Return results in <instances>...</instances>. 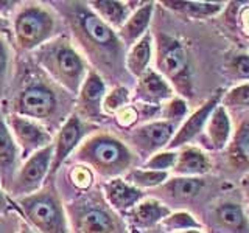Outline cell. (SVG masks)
Here are the masks:
<instances>
[{
	"instance_id": "1",
	"label": "cell",
	"mask_w": 249,
	"mask_h": 233,
	"mask_svg": "<svg viewBox=\"0 0 249 233\" xmlns=\"http://www.w3.org/2000/svg\"><path fill=\"white\" fill-rule=\"evenodd\" d=\"M66 10V17L70 23L78 45L92 59L100 72H119L123 62L124 47L120 42L115 30L101 20L89 6L83 3H61Z\"/></svg>"
},
{
	"instance_id": "2",
	"label": "cell",
	"mask_w": 249,
	"mask_h": 233,
	"mask_svg": "<svg viewBox=\"0 0 249 233\" xmlns=\"http://www.w3.org/2000/svg\"><path fill=\"white\" fill-rule=\"evenodd\" d=\"M36 58L54 83L78 95L88 76L86 62L67 37H54L36 49Z\"/></svg>"
},
{
	"instance_id": "3",
	"label": "cell",
	"mask_w": 249,
	"mask_h": 233,
	"mask_svg": "<svg viewBox=\"0 0 249 233\" xmlns=\"http://www.w3.org/2000/svg\"><path fill=\"white\" fill-rule=\"evenodd\" d=\"M76 159L105 177L128 173L134 165V152L122 140L109 134H97L78 148Z\"/></svg>"
},
{
	"instance_id": "4",
	"label": "cell",
	"mask_w": 249,
	"mask_h": 233,
	"mask_svg": "<svg viewBox=\"0 0 249 233\" xmlns=\"http://www.w3.org/2000/svg\"><path fill=\"white\" fill-rule=\"evenodd\" d=\"M156 68L179 97L184 100L192 97L193 75L190 56L179 39L165 33L156 36Z\"/></svg>"
},
{
	"instance_id": "5",
	"label": "cell",
	"mask_w": 249,
	"mask_h": 233,
	"mask_svg": "<svg viewBox=\"0 0 249 233\" xmlns=\"http://www.w3.org/2000/svg\"><path fill=\"white\" fill-rule=\"evenodd\" d=\"M56 30V19L44 5L28 3L16 11L13 22L14 42L19 50L31 51L52 41Z\"/></svg>"
},
{
	"instance_id": "6",
	"label": "cell",
	"mask_w": 249,
	"mask_h": 233,
	"mask_svg": "<svg viewBox=\"0 0 249 233\" xmlns=\"http://www.w3.org/2000/svg\"><path fill=\"white\" fill-rule=\"evenodd\" d=\"M28 225L37 233H69L66 212L54 190L45 188L19 199Z\"/></svg>"
},
{
	"instance_id": "7",
	"label": "cell",
	"mask_w": 249,
	"mask_h": 233,
	"mask_svg": "<svg viewBox=\"0 0 249 233\" xmlns=\"http://www.w3.org/2000/svg\"><path fill=\"white\" fill-rule=\"evenodd\" d=\"M13 109V114L41 123V120H50L56 114L58 97L47 84L30 83L16 97Z\"/></svg>"
},
{
	"instance_id": "8",
	"label": "cell",
	"mask_w": 249,
	"mask_h": 233,
	"mask_svg": "<svg viewBox=\"0 0 249 233\" xmlns=\"http://www.w3.org/2000/svg\"><path fill=\"white\" fill-rule=\"evenodd\" d=\"M53 157V143L49 145L44 150L35 152L33 155L25 160V163L18 169L13 183L10 186V193L18 199L30 196L36 193L44 181L49 177L50 165Z\"/></svg>"
},
{
	"instance_id": "9",
	"label": "cell",
	"mask_w": 249,
	"mask_h": 233,
	"mask_svg": "<svg viewBox=\"0 0 249 233\" xmlns=\"http://www.w3.org/2000/svg\"><path fill=\"white\" fill-rule=\"evenodd\" d=\"M6 124L11 131L22 159H28L30 155L52 145V134L39 121L11 114L6 116Z\"/></svg>"
},
{
	"instance_id": "10",
	"label": "cell",
	"mask_w": 249,
	"mask_h": 233,
	"mask_svg": "<svg viewBox=\"0 0 249 233\" xmlns=\"http://www.w3.org/2000/svg\"><path fill=\"white\" fill-rule=\"evenodd\" d=\"M175 132L176 128L167 121H150L132 129L129 142L137 154L148 159L153 154L159 152L162 148H167L171 138H173Z\"/></svg>"
},
{
	"instance_id": "11",
	"label": "cell",
	"mask_w": 249,
	"mask_h": 233,
	"mask_svg": "<svg viewBox=\"0 0 249 233\" xmlns=\"http://www.w3.org/2000/svg\"><path fill=\"white\" fill-rule=\"evenodd\" d=\"M107 208L84 202L72 210L75 233H122L119 222Z\"/></svg>"
},
{
	"instance_id": "12",
	"label": "cell",
	"mask_w": 249,
	"mask_h": 233,
	"mask_svg": "<svg viewBox=\"0 0 249 233\" xmlns=\"http://www.w3.org/2000/svg\"><path fill=\"white\" fill-rule=\"evenodd\" d=\"M221 98H223L221 93H215L213 97H210L207 101H204L193 114L187 115V118L182 121L181 126L176 129L173 138H171V142L167 146V150L176 151L178 148L187 146V143H190L193 138H196L204 131L210 114L221 103Z\"/></svg>"
},
{
	"instance_id": "13",
	"label": "cell",
	"mask_w": 249,
	"mask_h": 233,
	"mask_svg": "<svg viewBox=\"0 0 249 233\" xmlns=\"http://www.w3.org/2000/svg\"><path fill=\"white\" fill-rule=\"evenodd\" d=\"M106 97V84L97 70H89L88 76L78 92V116L98 120L103 114V100Z\"/></svg>"
},
{
	"instance_id": "14",
	"label": "cell",
	"mask_w": 249,
	"mask_h": 233,
	"mask_svg": "<svg viewBox=\"0 0 249 233\" xmlns=\"http://www.w3.org/2000/svg\"><path fill=\"white\" fill-rule=\"evenodd\" d=\"M83 135H84V126H83L81 118L76 114L70 115L67 121L62 124V128L59 129L56 135V140H54L49 181L58 173V169L61 168L62 163L67 160L70 152L80 145Z\"/></svg>"
},
{
	"instance_id": "15",
	"label": "cell",
	"mask_w": 249,
	"mask_h": 233,
	"mask_svg": "<svg viewBox=\"0 0 249 233\" xmlns=\"http://www.w3.org/2000/svg\"><path fill=\"white\" fill-rule=\"evenodd\" d=\"M173 87L158 70L148 68L146 72L137 78L136 98L145 106H159L163 101L173 98Z\"/></svg>"
},
{
	"instance_id": "16",
	"label": "cell",
	"mask_w": 249,
	"mask_h": 233,
	"mask_svg": "<svg viewBox=\"0 0 249 233\" xmlns=\"http://www.w3.org/2000/svg\"><path fill=\"white\" fill-rule=\"evenodd\" d=\"M103 193L107 204L120 213H128L140 200L145 199L142 190L129 185L122 177H114L107 181L103 185Z\"/></svg>"
},
{
	"instance_id": "17",
	"label": "cell",
	"mask_w": 249,
	"mask_h": 233,
	"mask_svg": "<svg viewBox=\"0 0 249 233\" xmlns=\"http://www.w3.org/2000/svg\"><path fill=\"white\" fill-rule=\"evenodd\" d=\"M19 157L20 154L11 135V131L6 121L0 116V183L8 190H10L13 179L19 169Z\"/></svg>"
},
{
	"instance_id": "18",
	"label": "cell",
	"mask_w": 249,
	"mask_h": 233,
	"mask_svg": "<svg viewBox=\"0 0 249 233\" xmlns=\"http://www.w3.org/2000/svg\"><path fill=\"white\" fill-rule=\"evenodd\" d=\"M153 13H154L153 2L142 3L136 11L131 13L128 20L117 31V36H119L124 49H131L132 45L148 33V27L151 23Z\"/></svg>"
},
{
	"instance_id": "19",
	"label": "cell",
	"mask_w": 249,
	"mask_h": 233,
	"mask_svg": "<svg viewBox=\"0 0 249 233\" xmlns=\"http://www.w3.org/2000/svg\"><path fill=\"white\" fill-rule=\"evenodd\" d=\"M170 208L154 198H145L126 213V217L132 227L140 230L153 229L154 225L160 224L170 215Z\"/></svg>"
},
{
	"instance_id": "20",
	"label": "cell",
	"mask_w": 249,
	"mask_h": 233,
	"mask_svg": "<svg viewBox=\"0 0 249 233\" xmlns=\"http://www.w3.org/2000/svg\"><path fill=\"white\" fill-rule=\"evenodd\" d=\"M209 148L215 151H223L229 146L232 138V121L228 109L221 103L218 104L213 112L210 114L209 121L204 128Z\"/></svg>"
},
{
	"instance_id": "21",
	"label": "cell",
	"mask_w": 249,
	"mask_h": 233,
	"mask_svg": "<svg viewBox=\"0 0 249 233\" xmlns=\"http://www.w3.org/2000/svg\"><path fill=\"white\" fill-rule=\"evenodd\" d=\"M212 169V160L196 146H182L178 151L176 165L173 173L184 177H201Z\"/></svg>"
},
{
	"instance_id": "22",
	"label": "cell",
	"mask_w": 249,
	"mask_h": 233,
	"mask_svg": "<svg viewBox=\"0 0 249 233\" xmlns=\"http://www.w3.org/2000/svg\"><path fill=\"white\" fill-rule=\"evenodd\" d=\"M213 217L221 229L229 233H249V217L237 202H221L218 204Z\"/></svg>"
},
{
	"instance_id": "23",
	"label": "cell",
	"mask_w": 249,
	"mask_h": 233,
	"mask_svg": "<svg viewBox=\"0 0 249 233\" xmlns=\"http://www.w3.org/2000/svg\"><path fill=\"white\" fill-rule=\"evenodd\" d=\"M153 58V36L148 33L131 47L124 58V67L129 72V75L140 78L148 68Z\"/></svg>"
},
{
	"instance_id": "24",
	"label": "cell",
	"mask_w": 249,
	"mask_h": 233,
	"mask_svg": "<svg viewBox=\"0 0 249 233\" xmlns=\"http://www.w3.org/2000/svg\"><path fill=\"white\" fill-rule=\"evenodd\" d=\"M90 10L112 30L119 31L120 27L131 16L129 3L117 2V0H93L88 3Z\"/></svg>"
},
{
	"instance_id": "25",
	"label": "cell",
	"mask_w": 249,
	"mask_h": 233,
	"mask_svg": "<svg viewBox=\"0 0 249 233\" xmlns=\"http://www.w3.org/2000/svg\"><path fill=\"white\" fill-rule=\"evenodd\" d=\"M228 162L237 171L249 169V121L241 124L233 134L228 150Z\"/></svg>"
},
{
	"instance_id": "26",
	"label": "cell",
	"mask_w": 249,
	"mask_h": 233,
	"mask_svg": "<svg viewBox=\"0 0 249 233\" xmlns=\"http://www.w3.org/2000/svg\"><path fill=\"white\" fill-rule=\"evenodd\" d=\"M202 186H204V181L201 177H184L178 176L167 181L162 185L163 191L168 193L170 198L176 200H185L198 196L201 193Z\"/></svg>"
},
{
	"instance_id": "27",
	"label": "cell",
	"mask_w": 249,
	"mask_h": 233,
	"mask_svg": "<svg viewBox=\"0 0 249 233\" xmlns=\"http://www.w3.org/2000/svg\"><path fill=\"white\" fill-rule=\"evenodd\" d=\"M168 8L179 13L187 14L192 19H207L213 17L218 13H221L223 3L218 2H181V0H171V2H163Z\"/></svg>"
},
{
	"instance_id": "28",
	"label": "cell",
	"mask_w": 249,
	"mask_h": 233,
	"mask_svg": "<svg viewBox=\"0 0 249 233\" xmlns=\"http://www.w3.org/2000/svg\"><path fill=\"white\" fill-rule=\"evenodd\" d=\"M168 173L163 171H153V169H145V168H132L129 169L124 181L129 185L136 186L139 190L145 188H156V186H162L168 181Z\"/></svg>"
},
{
	"instance_id": "29",
	"label": "cell",
	"mask_w": 249,
	"mask_h": 233,
	"mask_svg": "<svg viewBox=\"0 0 249 233\" xmlns=\"http://www.w3.org/2000/svg\"><path fill=\"white\" fill-rule=\"evenodd\" d=\"M160 225L167 233H179V232H185L192 229H202L201 222L192 213L185 212V210L171 212L165 219L160 222Z\"/></svg>"
},
{
	"instance_id": "30",
	"label": "cell",
	"mask_w": 249,
	"mask_h": 233,
	"mask_svg": "<svg viewBox=\"0 0 249 233\" xmlns=\"http://www.w3.org/2000/svg\"><path fill=\"white\" fill-rule=\"evenodd\" d=\"M187 101L182 97H173L168 100L162 107V118L163 121H167L178 129L182 124V121L187 118Z\"/></svg>"
},
{
	"instance_id": "31",
	"label": "cell",
	"mask_w": 249,
	"mask_h": 233,
	"mask_svg": "<svg viewBox=\"0 0 249 233\" xmlns=\"http://www.w3.org/2000/svg\"><path fill=\"white\" fill-rule=\"evenodd\" d=\"M129 90L124 85H117L111 92L106 93L103 100V112L109 115H115L123 107L129 106Z\"/></svg>"
},
{
	"instance_id": "32",
	"label": "cell",
	"mask_w": 249,
	"mask_h": 233,
	"mask_svg": "<svg viewBox=\"0 0 249 233\" xmlns=\"http://www.w3.org/2000/svg\"><path fill=\"white\" fill-rule=\"evenodd\" d=\"M221 104L228 109H241V107H249V81L241 83L235 87L229 89L221 98Z\"/></svg>"
},
{
	"instance_id": "33",
	"label": "cell",
	"mask_w": 249,
	"mask_h": 233,
	"mask_svg": "<svg viewBox=\"0 0 249 233\" xmlns=\"http://www.w3.org/2000/svg\"><path fill=\"white\" fill-rule=\"evenodd\" d=\"M176 159H178V151H159L153 154L151 157H148L143 163L145 169H153V171H163V173H168L170 169H173L176 165Z\"/></svg>"
},
{
	"instance_id": "34",
	"label": "cell",
	"mask_w": 249,
	"mask_h": 233,
	"mask_svg": "<svg viewBox=\"0 0 249 233\" xmlns=\"http://www.w3.org/2000/svg\"><path fill=\"white\" fill-rule=\"evenodd\" d=\"M226 67H228V72L232 80L243 81V83L249 81V54L248 53H241V54L232 56L228 61Z\"/></svg>"
},
{
	"instance_id": "35",
	"label": "cell",
	"mask_w": 249,
	"mask_h": 233,
	"mask_svg": "<svg viewBox=\"0 0 249 233\" xmlns=\"http://www.w3.org/2000/svg\"><path fill=\"white\" fill-rule=\"evenodd\" d=\"M70 182H72L78 190H88L93 182L92 169L86 165L73 166L70 171Z\"/></svg>"
},
{
	"instance_id": "36",
	"label": "cell",
	"mask_w": 249,
	"mask_h": 233,
	"mask_svg": "<svg viewBox=\"0 0 249 233\" xmlns=\"http://www.w3.org/2000/svg\"><path fill=\"white\" fill-rule=\"evenodd\" d=\"M10 72V49L3 37H0V95L5 89V83Z\"/></svg>"
},
{
	"instance_id": "37",
	"label": "cell",
	"mask_w": 249,
	"mask_h": 233,
	"mask_svg": "<svg viewBox=\"0 0 249 233\" xmlns=\"http://www.w3.org/2000/svg\"><path fill=\"white\" fill-rule=\"evenodd\" d=\"M115 118H117V123H119V126L128 129L137 121L139 114L132 106H126V107H123L122 111H119L115 114Z\"/></svg>"
},
{
	"instance_id": "38",
	"label": "cell",
	"mask_w": 249,
	"mask_h": 233,
	"mask_svg": "<svg viewBox=\"0 0 249 233\" xmlns=\"http://www.w3.org/2000/svg\"><path fill=\"white\" fill-rule=\"evenodd\" d=\"M11 31H13V27H11L10 20H8L6 17H3V16H0V37L10 36Z\"/></svg>"
},
{
	"instance_id": "39",
	"label": "cell",
	"mask_w": 249,
	"mask_h": 233,
	"mask_svg": "<svg viewBox=\"0 0 249 233\" xmlns=\"http://www.w3.org/2000/svg\"><path fill=\"white\" fill-rule=\"evenodd\" d=\"M16 6H18L16 2H2V0H0V16H3L5 17L8 13L16 10Z\"/></svg>"
},
{
	"instance_id": "40",
	"label": "cell",
	"mask_w": 249,
	"mask_h": 233,
	"mask_svg": "<svg viewBox=\"0 0 249 233\" xmlns=\"http://www.w3.org/2000/svg\"><path fill=\"white\" fill-rule=\"evenodd\" d=\"M241 190H243V198H245L246 208L249 213V176H245L243 181H241Z\"/></svg>"
},
{
	"instance_id": "41",
	"label": "cell",
	"mask_w": 249,
	"mask_h": 233,
	"mask_svg": "<svg viewBox=\"0 0 249 233\" xmlns=\"http://www.w3.org/2000/svg\"><path fill=\"white\" fill-rule=\"evenodd\" d=\"M6 208H8V200H6L5 194H3L2 186H0V213H3Z\"/></svg>"
},
{
	"instance_id": "42",
	"label": "cell",
	"mask_w": 249,
	"mask_h": 233,
	"mask_svg": "<svg viewBox=\"0 0 249 233\" xmlns=\"http://www.w3.org/2000/svg\"><path fill=\"white\" fill-rule=\"evenodd\" d=\"M16 233H37V232H36L35 229H31L27 222H20V225H19V230L16 232Z\"/></svg>"
},
{
	"instance_id": "43",
	"label": "cell",
	"mask_w": 249,
	"mask_h": 233,
	"mask_svg": "<svg viewBox=\"0 0 249 233\" xmlns=\"http://www.w3.org/2000/svg\"><path fill=\"white\" fill-rule=\"evenodd\" d=\"M179 233H204L202 229H192V230H185V232H179Z\"/></svg>"
}]
</instances>
